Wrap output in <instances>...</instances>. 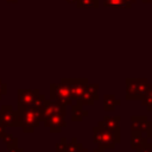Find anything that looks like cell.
I'll return each mask as SVG.
<instances>
[{"instance_id": "cell-23", "label": "cell", "mask_w": 152, "mask_h": 152, "mask_svg": "<svg viewBox=\"0 0 152 152\" xmlns=\"http://www.w3.org/2000/svg\"><path fill=\"white\" fill-rule=\"evenodd\" d=\"M93 152H104V148H103V147L97 146L96 148H94V151H93Z\"/></svg>"}, {"instance_id": "cell-5", "label": "cell", "mask_w": 152, "mask_h": 152, "mask_svg": "<svg viewBox=\"0 0 152 152\" xmlns=\"http://www.w3.org/2000/svg\"><path fill=\"white\" fill-rule=\"evenodd\" d=\"M50 100L65 107L72 104V99H71L69 88L63 82H59L57 84L52 83L50 86Z\"/></svg>"}, {"instance_id": "cell-22", "label": "cell", "mask_w": 152, "mask_h": 152, "mask_svg": "<svg viewBox=\"0 0 152 152\" xmlns=\"http://www.w3.org/2000/svg\"><path fill=\"white\" fill-rule=\"evenodd\" d=\"M4 94H6V84H4L1 82V80H0V99H1V96Z\"/></svg>"}, {"instance_id": "cell-19", "label": "cell", "mask_w": 152, "mask_h": 152, "mask_svg": "<svg viewBox=\"0 0 152 152\" xmlns=\"http://www.w3.org/2000/svg\"><path fill=\"white\" fill-rule=\"evenodd\" d=\"M65 146H66V140L63 138V139L61 140V142L56 145V152H66Z\"/></svg>"}, {"instance_id": "cell-26", "label": "cell", "mask_w": 152, "mask_h": 152, "mask_svg": "<svg viewBox=\"0 0 152 152\" xmlns=\"http://www.w3.org/2000/svg\"><path fill=\"white\" fill-rule=\"evenodd\" d=\"M6 1H7V2H17L18 0H6Z\"/></svg>"}, {"instance_id": "cell-12", "label": "cell", "mask_w": 152, "mask_h": 152, "mask_svg": "<svg viewBox=\"0 0 152 152\" xmlns=\"http://www.w3.org/2000/svg\"><path fill=\"white\" fill-rule=\"evenodd\" d=\"M150 144H152V142H148V139L146 137H142V132L131 131V147L133 150H138V148L150 145Z\"/></svg>"}, {"instance_id": "cell-9", "label": "cell", "mask_w": 152, "mask_h": 152, "mask_svg": "<svg viewBox=\"0 0 152 152\" xmlns=\"http://www.w3.org/2000/svg\"><path fill=\"white\" fill-rule=\"evenodd\" d=\"M0 121L4 125H18V114L12 110V107H2L0 110Z\"/></svg>"}, {"instance_id": "cell-1", "label": "cell", "mask_w": 152, "mask_h": 152, "mask_svg": "<svg viewBox=\"0 0 152 152\" xmlns=\"http://www.w3.org/2000/svg\"><path fill=\"white\" fill-rule=\"evenodd\" d=\"M121 141V129H106L99 126L93 127V142L103 148H114Z\"/></svg>"}, {"instance_id": "cell-18", "label": "cell", "mask_w": 152, "mask_h": 152, "mask_svg": "<svg viewBox=\"0 0 152 152\" xmlns=\"http://www.w3.org/2000/svg\"><path fill=\"white\" fill-rule=\"evenodd\" d=\"M82 147H83V145H82L81 142H78L76 138H72L71 141H70V142H66V146H65L66 152H77V151H80Z\"/></svg>"}, {"instance_id": "cell-25", "label": "cell", "mask_w": 152, "mask_h": 152, "mask_svg": "<svg viewBox=\"0 0 152 152\" xmlns=\"http://www.w3.org/2000/svg\"><path fill=\"white\" fill-rule=\"evenodd\" d=\"M141 2H144V4H151L152 0H141Z\"/></svg>"}, {"instance_id": "cell-10", "label": "cell", "mask_w": 152, "mask_h": 152, "mask_svg": "<svg viewBox=\"0 0 152 152\" xmlns=\"http://www.w3.org/2000/svg\"><path fill=\"white\" fill-rule=\"evenodd\" d=\"M147 116L146 115H132L131 116V131L145 132L147 127Z\"/></svg>"}, {"instance_id": "cell-6", "label": "cell", "mask_w": 152, "mask_h": 152, "mask_svg": "<svg viewBox=\"0 0 152 152\" xmlns=\"http://www.w3.org/2000/svg\"><path fill=\"white\" fill-rule=\"evenodd\" d=\"M61 82L68 86L72 100H78L89 83L88 78H62Z\"/></svg>"}, {"instance_id": "cell-15", "label": "cell", "mask_w": 152, "mask_h": 152, "mask_svg": "<svg viewBox=\"0 0 152 152\" xmlns=\"http://www.w3.org/2000/svg\"><path fill=\"white\" fill-rule=\"evenodd\" d=\"M103 6L110 8H131L132 4L127 0H103Z\"/></svg>"}, {"instance_id": "cell-11", "label": "cell", "mask_w": 152, "mask_h": 152, "mask_svg": "<svg viewBox=\"0 0 152 152\" xmlns=\"http://www.w3.org/2000/svg\"><path fill=\"white\" fill-rule=\"evenodd\" d=\"M120 120H121V116L120 115H115V116H109V115H106L103 116V119L101 121L97 122L96 126L101 127V128H106V129H115V128H119V124H120Z\"/></svg>"}, {"instance_id": "cell-4", "label": "cell", "mask_w": 152, "mask_h": 152, "mask_svg": "<svg viewBox=\"0 0 152 152\" xmlns=\"http://www.w3.org/2000/svg\"><path fill=\"white\" fill-rule=\"evenodd\" d=\"M45 102V96L38 89H19L18 90V110L27 107H42Z\"/></svg>"}, {"instance_id": "cell-8", "label": "cell", "mask_w": 152, "mask_h": 152, "mask_svg": "<svg viewBox=\"0 0 152 152\" xmlns=\"http://www.w3.org/2000/svg\"><path fill=\"white\" fill-rule=\"evenodd\" d=\"M99 100V84L97 83H88L83 95L76 100V103L83 106H93L95 101Z\"/></svg>"}, {"instance_id": "cell-27", "label": "cell", "mask_w": 152, "mask_h": 152, "mask_svg": "<svg viewBox=\"0 0 152 152\" xmlns=\"http://www.w3.org/2000/svg\"><path fill=\"white\" fill-rule=\"evenodd\" d=\"M151 4H152V2H151Z\"/></svg>"}, {"instance_id": "cell-17", "label": "cell", "mask_w": 152, "mask_h": 152, "mask_svg": "<svg viewBox=\"0 0 152 152\" xmlns=\"http://www.w3.org/2000/svg\"><path fill=\"white\" fill-rule=\"evenodd\" d=\"M76 6L78 8H99V0H77Z\"/></svg>"}, {"instance_id": "cell-20", "label": "cell", "mask_w": 152, "mask_h": 152, "mask_svg": "<svg viewBox=\"0 0 152 152\" xmlns=\"http://www.w3.org/2000/svg\"><path fill=\"white\" fill-rule=\"evenodd\" d=\"M145 132H146V138L150 139L151 142H152V121H148L147 122V127H146Z\"/></svg>"}, {"instance_id": "cell-21", "label": "cell", "mask_w": 152, "mask_h": 152, "mask_svg": "<svg viewBox=\"0 0 152 152\" xmlns=\"http://www.w3.org/2000/svg\"><path fill=\"white\" fill-rule=\"evenodd\" d=\"M135 152H152V144L146 145V146H142V147L135 150Z\"/></svg>"}, {"instance_id": "cell-3", "label": "cell", "mask_w": 152, "mask_h": 152, "mask_svg": "<svg viewBox=\"0 0 152 152\" xmlns=\"http://www.w3.org/2000/svg\"><path fill=\"white\" fill-rule=\"evenodd\" d=\"M125 86H126L125 99L127 101H137V100H141L142 96L145 95L148 87V82H147V78L128 77L125 80Z\"/></svg>"}, {"instance_id": "cell-24", "label": "cell", "mask_w": 152, "mask_h": 152, "mask_svg": "<svg viewBox=\"0 0 152 152\" xmlns=\"http://www.w3.org/2000/svg\"><path fill=\"white\" fill-rule=\"evenodd\" d=\"M66 2H70V4H76L77 2V0H65Z\"/></svg>"}, {"instance_id": "cell-13", "label": "cell", "mask_w": 152, "mask_h": 152, "mask_svg": "<svg viewBox=\"0 0 152 152\" xmlns=\"http://www.w3.org/2000/svg\"><path fill=\"white\" fill-rule=\"evenodd\" d=\"M88 110H84L83 107L78 103L71 104V121L72 122H81L86 116H88Z\"/></svg>"}, {"instance_id": "cell-2", "label": "cell", "mask_w": 152, "mask_h": 152, "mask_svg": "<svg viewBox=\"0 0 152 152\" xmlns=\"http://www.w3.org/2000/svg\"><path fill=\"white\" fill-rule=\"evenodd\" d=\"M18 125H21L25 132H32L42 121V107H27L17 110Z\"/></svg>"}, {"instance_id": "cell-16", "label": "cell", "mask_w": 152, "mask_h": 152, "mask_svg": "<svg viewBox=\"0 0 152 152\" xmlns=\"http://www.w3.org/2000/svg\"><path fill=\"white\" fill-rule=\"evenodd\" d=\"M140 101H141V104L145 106L148 112L152 110V84H148L147 90Z\"/></svg>"}, {"instance_id": "cell-14", "label": "cell", "mask_w": 152, "mask_h": 152, "mask_svg": "<svg viewBox=\"0 0 152 152\" xmlns=\"http://www.w3.org/2000/svg\"><path fill=\"white\" fill-rule=\"evenodd\" d=\"M121 101L115 97L114 94H106L103 95V109L107 112H112L116 108V106H120Z\"/></svg>"}, {"instance_id": "cell-7", "label": "cell", "mask_w": 152, "mask_h": 152, "mask_svg": "<svg viewBox=\"0 0 152 152\" xmlns=\"http://www.w3.org/2000/svg\"><path fill=\"white\" fill-rule=\"evenodd\" d=\"M65 115H66V110H62V112H58V113H56V114L44 119L43 122H44L45 127L50 128V132L58 133V132H61V129L63 127L66 126Z\"/></svg>"}]
</instances>
